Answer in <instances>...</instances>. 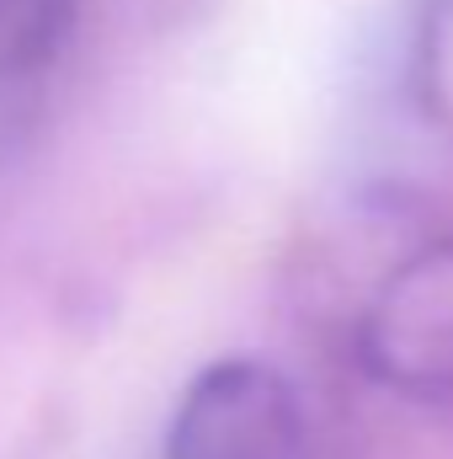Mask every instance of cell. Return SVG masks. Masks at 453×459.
<instances>
[{"instance_id": "2", "label": "cell", "mask_w": 453, "mask_h": 459, "mask_svg": "<svg viewBox=\"0 0 453 459\" xmlns=\"http://www.w3.org/2000/svg\"><path fill=\"white\" fill-rule=\"evenodd\" d=\"M357 347L379 385L416 401L453 395V235L422 246L384 278Z\"/></svg>"}, {"instance_id": "4", "label": "cell", "mask_w": 453, "mask_h": 459, "mask_svg": "<svg viewBox=\"0 0 453 459\" xmlns=\"http://www.w3.org/2000/svg\"><path fill=\"white\" fill-rule=\"evenodd\" d=\"M411 81L432 117L453 123V0H422L416 43H411Z\"/></svg>"}, {"instance_id": "1", "label": "cell", "mask_w": 453, "mask_h": 459, "mask_svg": "<svg viewBox=\"0 0 453 459\" xmlns=\"http://www.w3.org/2000/svg\"><path fill=\"white\" fill-rule=\"evenodd\" d=\"M166 459H310L304 401L261 358L209 363L176 401Z\"/></svg>"}, {"instance_id": "3", "label": "cell", "mask_w": 453, "mask_h": 459, "mask_svg": "<svg viewBox=\"0 0 453 459\" xmlns=\"http://www.w3.org/2000/svg\"><path fill=\"white\" fill-rule=\"evenodd\" d=\"M75 22L81 0H0V91L54 70Z\"/></svg>"}]
</instances>
